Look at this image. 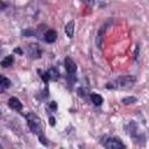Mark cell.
<instances>
[{"mask_svg": "<svg viewBox=\"0 0 149 149\" xmlns=\"http://www.w3.org/2000/svg\"><path fill=\"white\" fill-rule=\"evenodd\" d=\"M50 107H51L52 109H56V108H57V104H56L55 101H51V104H50Z\"/></svg>", "mask_w": 149, "mask_h": 149, "instance_id": "cell-14", "label": "cell"}, {"mask_svg": "<svg viewBox=\"0 0 149 149\" xmlns=\"http://www.w3.org/2000/svg\"><path fill=\"white\" fill-rule=\"evenodd\" d=\"M0 86L2 87H9L10 86V80L8 78H6L5 76H0Z\"/></svg>", "mask_w": 149, "mask_h": 149, "instance_id": "cell-10", "label": "cell"}, {"mask_svg": "<svg viewBox=\"0 0 149 149\" xmlns=\"http://www.w3.org/2000/svg\"><path fill=\"white\" fill-rule=\"evenodd\" d=\"M57 38V33L55 30H48L45 34H44V40L48 42V43H52L55 42Z\"/></svg>", "mask_w": 149, "mask_h": 149, "instance_id": "cell-6", "label": "cell"}, {"mask_svg": "<svg viewBox=\"0 0 149 149\" xmlns=\"http://www.w3.org/2000/svg\"><path fill=\"white\" fill-rule=\"evenodd\" d=\"M8 106H9L10 108L15 109V111H21V109H22V104H21V101H20L17 98H14V97L9 98V100H8Z\"/></svg>", "mask_w": 149, "mask_h": 149, "instance_id": "cell-5", "label": "cell"}, {"mask_svg": "<svg viewBox=\"0 0 149 149\" xmlns=\"http://www.w3.org/2000/svg\"><path fill=\"white\" fill-rule=\"evenodd\" d=\"M64 66H65V70H66L69 73H74L76 70H77L76 63H74L70 57H66V58L64 59Z\"/></svg>", "mask_w": 149, "mask_h": 149, "instance_id": "cell-4", "label": "cell"}, {"mask_svg": "<svg viewBox=\"0 0 149 149\" xmlns=\"http://www.w3.org/2000/svg\"><path fill=\"white\" fill-rule=\"evenodd\" d=\"M135 101H136V98H134V97H127V98H123L122 99V102L125 105H129V104H133Z\"/></svg>", "mask_w": 149, "mask_h": 149, "instance_id": "cell-12", "label": "cell"}, {"mask_svg": "<svg viewBox=\"0 0 149 149\" xmlns=\"http://www.w3.org/2000/svg\"><path fill=\"white\" fill-rule=\"evenodd\" d=\"M13 62H14V57H13V56H7V57H5V58L1 61V65H2L3 68H7V66L12 65Z\"/></svg>", "mask_w": 149, "mask_h": 149, "instance_id": "cell-9", "label": "cell"}, {"mask_svg": "<svg viewBox=\"0 0 149 149\" xmlns=\"http://www.w3.org/2000/svg\"><path fill=\"white\" fill-rule=\"evenodd\" d=\"M49 121H50V125H51V126H54V125H55V118H52V116H50V119H49Z\"/></svg>", "mask_w": 149, "mask_h": 149, "instance_id": "cell-15", "label": "cell"}, {"mask_svg": "<svg viewBox=\"0 0 149 149\" xmlns=\"http://www.w3.org/2000/svg\"><path fill=\"white\" fill-rule=\"evenodd\" d=\"M27 120H28V125L31 128V130L37 134L38 136H42V128H41V122H40V118L36 116L34 113H29L27 115Z\"/></svg>", "mask_w": 149, "mask_h": 149, "instance_id": "cell-2", "label": "cell"}, {"mask_svg": "<svg viewBox=\"0 0 149 149\" xmlns=\"http://www.w3.org/2000/svg\"><path fill=\"white\" fill-rule=\"evenodd\" d=\"M134 78L133 77H122V78H119L118 80L113 81V83H109L107 85L108 88H128L133 85L134 83Z\"/></svg>", "mask_w": 149, "mask_h": 149, "instance_id": "cell-1", "label": "cell"}, {"mask_svg": "<svg viewBox=\"0 0 149 149\" xmlns=\"http://www.w3.org/2000/svg\"><path fill=\"white\" fill-rule=\"evenodd\" d=\"M41 76H42L43 81H45V83H47V81H48V79H49V74H48V72H43Z\"/></svg>", "mask_w": 149, "mask_h": 149, "instance_id": "cell-13", "label": "cell"}, {"mask_svg": "<svg viewBox=\"0 0 149 149\" xmlns=\"http://www.w3.org/2000/svg\"><path fill=\"white\" fill-rule=\"evenodd\" d=\"M91 100H92V102L95 105V106H99V105H101L102 104V97L100 95V94H98V93H93L92 95H91Z\"/></svg>", "mask_w": 149, "mask_h": 149, "instance_id": "cell-8", "label": "cell"}, {"mask_svg": "<svg viewBox=\"0 0 149 149\" xmlns=\"http://www.w3.org/2000/svg\"><path fill=\"white\" fill-rule=\"evenodd\" d=\"M73 31H74V22H73V21H70V22L65 26V33H66V35L71 38V37L73 36Z\"/></svg>", "mask_w": 149, "mask_h": 149, "instance_id": "cell-7", "label": "cell"}, {"mask_svg": "<svg viewBox=\"0 0 149 149\" xmlns=\"http://www.w3.org/2000/svg\"><path fill=\"white\" fill-rule=\"evenodd\" d=\"M15 52H19V54H22V50H21V49H15Z\"/></svg>", "mask_w": 149, "mask_h": 149, "instance_id": "cell-16", "label": "cell"}, {"mask_svg": "<svg viewBox=\"0 0 149 149\" xmlns=\"http://www.w3.org/2000/svg\"><path fill=\"white\" fill-rule=\"evenodd\" d=\"M0 148H1V144H0Z\"/></svg>", "mask_w": 149, "mask_h": 149, "instance_id": "cell-17", "label": "cell"}, {"mask_svg": "<svg viewBox=\"0 0 149 149\" xmlns=\"http://www.w3.org/2000/svg\"><path fill=\"white\" fill-rule=\"evenodd\" d=\"M48 74H49V78H51V79H57L58 78V71L55 70V69H51L48 72Z\"/></svg>", "mask_w": 149, "mask_h": 149, "instance_id": "cell-11", "label": "cell"}, {"mask_svg": "<svg viewBox=\"0 0 149 149\" xmlns=\"http://www.w3.org/2000/svg\"><path fill=\"white\" fill-rule=\"evenodd\" d=\"M104 147L107 149H120V148H125V144L119 139L111 137L104 142Z\"/></svg>", "mask_w": 149, "mask_h": 149, "instance_id": "cell-3", "label": "cell"}]
</instances>
